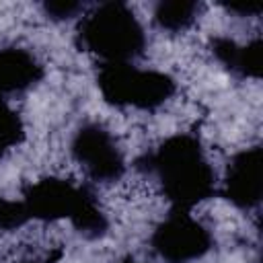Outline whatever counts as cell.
Segmentation results:
<instances>
[{"mask_svg": "<svg viewBox=\"0 0 263 263\" xmlns=\"http://www.w3.org/2000/svg\"><path fill=\"white\" fill-rule=\"evenodd\" d=\"M76 154L92 175L103 177V179L115 177L121 168V160H119L115 146L111 144L109 136L97 127L84 129L78 136Z\"/></svg>", "mask_w": 263, "mask_h": 263, "instance_id": "cell-5", "label": "cell"}, {"mask_svg": "<svg viewBox=\"0 0 263 263\" xmlns=\"http://www.w3.org/2000/svg\"><path fill=\"white\" fill-rule=\"evenodd\" d=\"M101 84L105 95L115 103L138 107L156 105L171 90V82L164 76L154 72H142L125 64H113V68L103 74Z\"/></svg>", "mask_w": 263, "mask_h": 263, "instance_id": "cell-3", "label": "cell"}, {"mask_svg": "<svg viewBox=\"0 0 263 263\" xmlns=\"http://www.w3.org/2000/svg\"><path fill=\"white\" fill-rule=\"evenodd\" d=\"M14 132V123L10 119V113L4 109V105L0 103V144L10 140V134Z\"/></svg>", "mask_w": 263, "mask_h": 263, "instance_id": "cell-9", "label": "cell"}, {"mask_svg": "<svg viewBox=\"0 0 263 263\" xmlns=\"http://www.w3.org/2000/svg\"><path fill=\"white\" fill-rule=\"evenodd\" d=\"M228 191H230V197L240 205H251L259 199V193H261L259 150L238 156V160L232 164V173L228 179Z\"/></svg>", "mask_w": 263, "mask_h": 263, "instance_id": "cell-6", "label": "cell"}, {"mask_svg": "<svg viewBox=\"0 0 263 263\" xmlns=\"http://www.w3.org/2000/svg\"><path fill=\"white\" fill-rule=\"evenodd\" d=\"M84 37L92 49L113 60H121L136 53L142 41L134 16L115 4L103 8L95 14L92 21H88Z\"/></svg>", "mask_w": 263, "mask_h": 263, "instance_id": "cell-2", "label": "cell"}, {"mask_svg": "<svg viewBox=\"0 0 263 263\" xmlns=\"http://www.w3.org/2000/svg\"><path fill=\"white\" fill-rule=\"evenodd\" d=\"M195 10V4H185V2H166L158 10V18L166 27H183L185 23L191 21Z\"/></svg>", "mask_w": 263, "mask_h": 263, "instance_id": "cell-8", "label": "cell"}, {"mask_svg": "<svg viewBox=\"0 0 263 263\" xmlns=\"http://www.w3.org/2000/svg\"><path fill=\"white\" fill-rule=\"evenodd\" d=\"M33 76H35V64L31 58L16 51L0 53V86L2 88H21L29 84Z\"/></svg>", "mask_w": 263, "mask_h": 263, "instance_id": "cell-7", "label": "cell"}, {"mask_svg": "<svg viewBox=\"0 0 263 263\" xmlns=\"http://www.w3.org/2000/svg\"><path fill=\"white\" fill-rule=\"evenodd\" d=\"M156 168L166 193L179 203H193L210 193V168L195 144L185 138L166 144L158 152Z\"/></svg>", "mask_w": 263, "mask_h": 263, "instance_id": "cell-1", "label": "cell"}, {"mask_svg": "<svg viewBox=\"0 0 263 263\" xmlns=\"http://www.w3.org/2000/svg\"><path fill=\"white\" fill-rule=\"evenodd\" d=\"M158 249L162 255H166L173 261H185L191 257L201 255L208 247V236L199 224H195L189 218H173L168 220L158 236H156Z\"/></svg>", "mask_w": 263, "mask_h": 263, "instance_id": "cell-4", "label": "cell"}]
</instances>
